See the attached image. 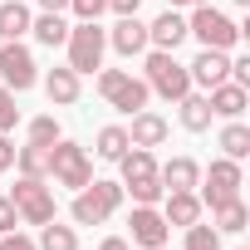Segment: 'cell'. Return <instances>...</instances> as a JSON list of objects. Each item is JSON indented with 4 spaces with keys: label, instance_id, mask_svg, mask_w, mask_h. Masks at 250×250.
Segmentation results:
<instances>
[{
    "label": "cell",
    "instance_id": "6da1fadb",
    "mask_svg": "<svg viewBox=\"0 0 250 250\" xmlns=\"http://www.w3.org/2000/svg\"><path fill=\"white\" fill-rule=\"evenodd\" d=\"M187 35H196V40H201V49H226V54H230V49L240 44V35H245V30H240L226 10H216L211 0H206V5H191Z\"/></svg>",
    "mask_w": 250,
    "mask_h": 250
},
{
    "label": "cell",
    "instance_id": "7a4b0ae2",
    "mask_svg": "<svg viewBox=\"0 0 250 250\" xmlns=\"http://www.w3.org/2000/svg\"><path fill=\"white\" fill-rule=\"evenodd\" d=\"M64 49H69V69L74 74H98L103 69V49H108V30L98 20H79V25H69Z\"/></svg>",
    "mask_w": 250,
    "mask_h": 250
},
{
    "label": "cell",
    "instance_id": "3957f363",
    "mask_svg": "<svg viewBox=\"0 0 250 250\" xmlns=\"http://www.w3.org/2000/svg\"><path fill=\"white\" fill-rule=\"evenodd\" d=\"M143 83H147L152 93H162L167 103H177V98L191 93V74H187V64H177L172 49H152V54H147V64H143Z\"/></svg>",
    "mask_w": 250,
    "mask_h": 250
},
{
    "label": "cell",
    "instance_id": "277c9868",
    "mask_svg": "<svg viewBox=\"0 0 250 250\" xmlns=\"http://www.w3.org/2000/svg\"><path fill=\"white\" fill-rule=\"evenodd\" d=\"M118 206H123V182H88L74 191L69 216H74V226H103Z\"/></svg>",
    "mask_w": 250,
    "mask_h": 250
},
{
    "label": "cell",
    "instance_id": "5b68a950",
    "mask_svg": "<svg viewBox=\"0 0 250 250\" xmlns=\"http://www.w3.org/2000/svg\"><path fill=\"white\" fill-rule=\"evenodd\" d=\"M98 93L108 98V108H118V113H143L147 108V98H152V88L143 83V79H133L128 69H98Z\"/></svg>",
    "mask_w": 250,
    "mask_h": 250
},
{
    "label": "cell",
    "instance_id": "8992f818",
    "mask_svg": "<svg viewBox=\"0 0 250 250\" xmlns=\"http://www.w3.org/2000/svg\"><path fill=\"white\" fill-rule=\"evenodd\" d=\"M49 177H54L59 187L79 191V187H88V182H93V162H88V152H83L79 143L59 138V143L49 147Z\"/></svg>",
    "mask_w": 250,
    "mask_h": 250
},
{
    "label": "cell",
    "instance_id": "52a82bcc",
    "mask_svg": "<svg viewBox=\"0 0 250 250\" xmlns=\"http://www.w3.org/2000/svg\"><path fill=\"white\" fill-rule=\"evenodd\" d=\"M201 206H226L230 196H240V187H245V172H240V162H230V157H216L206 172H201Z\"/></svg>",
    "mask_w": 250,
    "mask_h": 250
},
{
    "label": "cell",
    "instance_id": "ba28073f",
    "mask_svg": "<svg viewBox=\"0 0 250 250\" xmlns=\"http://www.w3.org/2000/svg\"><path fill=\"white\" fill-rule=\"evenodd\" d=\"M10 201H15V211H20L25 226H44V221H54V191H49L40 177H20L15 191H10Z\"/></svg>",
    "mask_w": 250,
    "mask_h": 250
},
{
    "label": "cell",
    "instance_id": "9c48e42d",
    "mask_svg": "<svg viewBox=\"0 0 250 250\" xmlns=\"http://www.w3.org/2000/svg\"><path fill=\"white\" fill-rule=\"evenodd\" d=\"M0 79H5L10 93H25L40 83V69H35V54L20 44V40H0Z\"/></svg>",
    "mask_w": 250,
    "mask_h": 250
},
{
    "label": "cell",
    "instance_id": "30bf717a",
    "mask_svg": "<svg viewBox=\"0 0 250 250\" xmlns=\"http://www.w3.org/2000/svg\"><path fill=\"white\" fill-rule=\"evenodd\" d=\"M128 230H133V245H143V250H157V245H167V235H172V226L162 221L157 206H133Z\"/></svg>",
    "mask_w": 250,
    "mask_h": 250
},
{
    "label": "cell",
    "instance_id": "8fae6325",
    "mask_svg": "<svg viewBox=\"0 0 250 250\" xmlns=\"http://www.w3.org/2000/svg\"><path fill=\"white\" fill-rule=\"evenodd\" d=\"M187 74H191V83L216 88V83H226V79H230V54H226V49H201V54L187 64Z\"/></svg>",
    "mask_w": 250,
    "mask_h": 250
},
{
    "label": "cell",
    "instance_id": "7c38bea8",
    "mask_svg": "<svg viewBox=\"0 0 250 250\" xmlns=\"http://www.w3.org/2000/svg\"><path fill=\"white\" fill-rule=\"evenodd\" d=\"M108 44H113L123 59H133V54L147 49V25H143L138 15H118V25L108 30Z\"/></svg>",
    "mask_w": 250,
    "mask_h": 250
},
{
    "label": "cell",
    "instance_id": "4fadbf2b",
    "mask_svg": "<svg viewBox=\"0 0 250 250\" xmlns=\"http://www.w3.org/2000/svg\"><path fill=\"white\" fill-rule=\"evenodd\" d=\"M182 40H187V20L177 15V5H167V10L147 25V44H152V49H172V54H177V44H182Z\"/></svg>",
    "mask_w": 250,
    "mask_h": 250
},
{
    "label": "cell",
    "instance_id": "5bb4252c",
    "mask_svg": "<svg viewBox=\"0 0 250 250\" xmlns=\"http://www.w3.org/2000/svg\"><path fill=\"white\" fill-rule=\"evenodd\" d=\"M201 211H206V206H201L196 191H162V221H167V226H182V230H187L191 221H201Z\"/></svg>",
    "mask_w": 250,
    "mask_h": 250
},
{
    "label": "cell",
    "instance_id": "9a60e30c",
    "mask_svg": "<svg viewBox=\"0 0 250 250\" xmlns=\"http://www.w3.org/2000/svg\"><path fill=\"white\" fill-rule=\"evenodd\" d=\"M206 103H211V113L216 118H240L245 108H250V88H240V83H216V88H206Z\"/></svg>",
    "mask_w": 250,
    "mask_h": 250
},
{
    "label": "cell",
    "instance_id": "2e32d148",
    "mask_svg": "<svg viewBox=\"0 0 250 250\" xmlns=\"http://www.w3.org/2000/svg\"><path fill=\"white\" fill-rule=\"evenodd\" d=\"M157 177H162V191H196L201 162H196V157H172V162L157 167Z\"/></svg>",
    "mask_w": 250,
    "mask_h": 250
},
{
    "label": "cell",
    "instance_id": "e0dca14e",
    "mask_svg": "<svg viewBox=\"0 0 250 250\" xmlns=\"http://www.w3.org/2000/svg\"><path fill=\"white\" fill-rule=\"evenodd\" d=\"M128 143H133V147H162V143H167V118H162V113H152V108L133 113Z\"/></svg>",
    "mask_w": 250,
    "mask_h": 250
},
{
    "label": "cell",
    "instance_id": "ac0fdd59",
    "mask_svg": "<svg viewBox=\"0 0 250 250\" xmlns=\"http://www.w3.org/2000/svg\"><path fill=\"white\" fill-rule=\"evenodd\" d=\"M79 79H83V74H74L69 64H64V69H49V74H44V93H49V103H59V108L79 103V93H83Z\"/></svg>",
    "mask_w": 250,
    "mask_h": 250
},
{
    "label": "cell",
    "instance_id": "d6986e66",
    "mask_svg": "<svg viewBox=\"0 0 250 250\" xmlns=\"http://www.w3.org/2000/svg\"><path fill=\"white\" fill-rule=\"evenodd\" d=\"M30 35H35L44 49H59V44L69 40V20H64V15H54V10H44V15H35V20H30Z\"/></svg>",
    "mask_w": 250,
    "mask_h": 250
},
{
    "label": "cell",
    "instance_id": "ffe728a7",
    "mask_svg": "<svg viewBox=\"0 0 250 250\" xmlns=\"http://www.w3.org/2000/svg\"><path fill=\"white\" fill-rule=\"evenodd\" d=\"M177 108H182V128L187 133H206L211 128V103H206V93H187V98H177Z\"/></svg>",
    "mask_w": 250,
    "mask_h": 250
},
{
    "label": "cell",
    "instance_id": "44dd1931",
    "mask_svg": "<svg viewBox=\"0 0 250 250\" xmlns=\"http://www.w3.org/2000/svg\"><path fill=\"white\" fill-rule=\"evenodd\" d=\"M30 5L25 0H5L0 5V40H20V35H30Z\"/></svg>",
    "mask_w": 250,
    "mask_h": 250
},
{
    "label": "cell",
    "instance_id": "7402d4cb",
    "mask_svg": "<svg viewBox=\"0 0 250 250\" xmlns=\"http://www.w3.org/2000/svg\"><path fill=\"white\" fill-rule=\"evenodd\" d=\"M118 167H123V182H143V177H157V157H152V147H128L118 157Z\"/></svg>",
    "mask_w": 250,
    "mask_h": 250
},
{
    "label": "cell",
    "instance_id": "603a6c76",
    "mask_svg": "<svg viewBox=\"0 0 250 250\" xmlns=\"http://www.w3.org/2000/svg\"><path fill=\"white\" fill-rule=\"evenodd\" d=\"M221 152L230 157V162H245L250 157V128L240 118H226V128H221Z\"/></svg>",
    "mask_w": 250,
    "mask_h": 250
},
{
    "label": "cell",
    "instance_id": "cb8c5ba5",
    "mask_svg": "<svg viewBox=\"0 0 250 250\" xmlns=\"http://www.w3.org/2000/svg\"><path fill=\"white\" fill-rule=\"evenodd\" d=\"M211 216H216V230H221V235H240V230L250 226V211H245V201H240V196H230V201H226V206H216Z\"/></svg>",
    "mask_w": 250,
    "mask_h": 250
},
{
    "label": "cell",
    "instance_id": "d4e9b609",
    "mask_svg": "<svg viewBox=\"0 0 250 250\" xmlns=\"http://www.w3.org/2000/svg\"><path fill=\"white\" fill-rule=\"evenodd\" d=\"M35 245H40V250H79V230H74V226H59V221H44Z\"/></svg>",
    "mask_w": 250,
    "mask_h": 250
},
{
    "label": "cell",
    "instance_id": "484cf974",
    "mask_svg": "<svg viewBox=\"0 0 250 250\" xmlns=\"http://www.w3.org/2000/svg\"><path fill=\"white\" fill-rule=\"evenodd\" d=\"M128 147H133V143H128V128H118V123L98 128V147H93V152H98L103 162H118V157L128 152Z\"/></svg>",
    "mask_w": 250,
    "mask_h": 250
},
{
    "label": "cell",
    "instance_id": "4316f807",
    "mask_svg": "<svg viewBox=\"0 0 250 250\" xmlns=\"http://www.w3.org/2000/svg\"><path fill=\"white\" fill-rule=\"evenodd\" d=\"M15 167H20V177H49V147H15Z\"/></svg>",
    "mask_w": 250,
    "mask_h": 250
},
{
    "label": "cell",
    "instance_id": "83f0119b",
    "mask_svg": "<svg viewBox=\"0 0 250 250\" xmlns=\"http://www.w3.org/2000/svg\"><path fill=\"white\" fill-rule=\"evenodd\" d=\"M123 191H133V206H157V201H162V177H143V182H123Z\"/></svg>",
    "mask_w": 250,
    "mask_h": 250
},
{
    "label": "cell",
    "instance_id": "f1b7e54d",
    "mask_svg": "<svg viewBox=\"0 0 250 250\" xmlns=\"http://www.w3.org/2000/svg\"><path fill=\"white\" fill-rule=\"evenodd\" d=\"M182 250H221V230H216V226L191 221V226H187V245H182Z\"/></svg>",
    "mask_w": 250,
    "mask_h": 250
},
{
    "label": "cell",
    "instance_id": "f546056e",
    "mask_svg": "<svg viewBox=\"0 0 250 250\" xmlns=\"http://www.w3.org/2000/svg\"><path fill=\"white\" fill-rule=\"evenodd\" d=\"M59 138H64V133H59V118H49V113H44V118H30V143H35V147H54Z\"/></svg>",
    "mask_w": 250,
    "mask_h": 250
},
{
    "label": "cell",
    "instance_id": "4dcf8cb0",
    "mask_svg": "<svg viewBox=\"0 0 250 250\" xmlns=\"http://www.w3.org/2000/svg\"><path fill=\"white\" fill-rule=\"evenodd\" d=\"M15 123H20V108H15V93H10L5 83H0V133H10Z\"/></svg>",
    "mask_w": 250,
    "mask_h": 250
},
{
    "label": "cell",
    "instance_id": "1f68e13d",
    "mask_svg": "<svg viewBox=\"0 0 250 250\" xmlns=\"http://www.w3.org/2000/svg\"><path fill=\"white\" fill-rule=\"evenodd\" d=\"M69 10H74L79 20H98V15L108 10V0H69Z\"/></svg>",
    "mask_w": 250,
    "mask_h": 250
},
{
    "label": "cell",
    "instance_id": "d6a6232c",
    "mask_svg": "<svg viewBox=\"0 0 250 250\" xmlns=\"http://www.w3.org/2000/svg\"><path fill=\"white\" fill-rule=\"evenodd\" d=\"M20 226V211H15V201L10 196H0V235H5V230H15Z\"/></svg>",
    "mask_w": 250,
    "mask_h": 250
},
{
    "label": "cell",
    "instance_id": "836d02e7",
    "mask_svg": "<svg viewBox=\"0 0 250 250\" xmlns=\"http://www.w3.org/2000/svg\"><path fill=\"white\" fill-rule=\"evenodd\" d=\"M0 250H40L30 235H20V230H5V235H0Z\"/></svg>",
    "mask_w": 250,
    "mask_h": 250
},
{
    "label": "cell",
    "instance_id": "e575fe53",
    "mask_svg": "<svg viewBox=\"0 0 250 250\" xmlns=\"http://www.w3.org/2000/svg\"><path fill=\"white\" fill-rule=\"evenodd\" d=\"M15 167V143H10V133H0V172H10Z\"/></svg>",
    "mask_w": 250,
    "mask_h": 250
},
{
    "label": "cell",
    "instance_id": "d590c367",
    "mask_svg": "<svg viewBox=\"0 0 250 250\" xmlns=\"http://www.w3.org/2000/svg\"><path fill=\"white\" fill-rule=\"evenodd\" d=\"M138 5L143 0H108V10H118V15H138Z\"/></svg>",
    "mask_w": 250,
    "mask_h": 250
},
{
    "label": "cell",
    "instance_id": "8d00e7d4",
    "mask_svg": "<svg viewBox=\"0 0 250 250\" xmlns=\"http://www.w3.org/2000/svg\"><path fill=\"white\" fill-rule=\"evenodd\" d=\"M98 250H133V245H128V240H123V235H108V240H103Z\"/></svg>",
    "mask_w": 250,
    "mask_h": 250
},
{
    "label": "cell",
    "instance_id": "74e56055",
    "mask_svg": "<svg viewBox=\"0 0 250 250\" xmlns=\"http://www.w3.org/2000/svg\"><path fill=\"white\" fill-rule=\"evenodd\" d=\"M40 10H54L59 15V10H69V0H40Z\"/></svg>",
    "mask_w": 250,
    "mask_h": 250
},
{
    "label": "cell",
    "instance_id": "f35d334b",
    "mask_svg": "<svg viewBox=\"0 0 250 250\" xmlns=\"http://www.w3.org/2000/svg\"><path fill=\"white\" fill-rule=\"evenodd\" d=\"M167 5H206V0H167Z\"/></svg>",
    "mask_w": 250,
    "mask_h": 250
},
{
    "label": "cell",
    "instance_id": "ab89813d",
    "mask_svg": "<svg viewBox=\"0 0 250 250\" xmlns=\"http://www.w3.org/2000/svg\"><path fill=\"white\" fill-rule=\"evenodd\" d=\"M230 5H250V0H230Z\"/></svg>",
    "mask_w": 250,
    "mask_h": 250
},
{
    "label": "cell",
    "instance_id": "60d3db41",
    "mask_svg": "<svg viewBox=\"0 0 250 250\" xmlns=\"http://www.w3.org/2000/svg\"><path fill=\"white\" fill-rule=\"evenodd\" d=\"M157 250H167V245H157Z\"/></svg>",
    "mask_w": 250,
    "mask_h": 250
}]
</instances>
